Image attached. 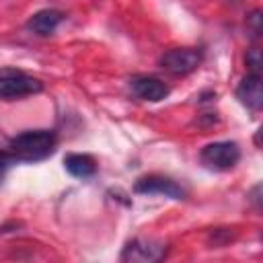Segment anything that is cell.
I'll list each match as a JSON object with an SVG mask.
<instances>
[{"instance_id": "cell-1", "label": "cell", "mask_w": 263, "mask_h": 263, "mask_svg": "<svg viewBox=\"0 0 263 263\" xmlns=\"http://www.w3.org/2000/svg\"><path fill=\"white\" fill-rule=\"evenodd\" d=\"M58 136L53 129H29L8 142V152L16 162H37L53 154Z\"/></svg>"}, {"instance_id": "cell-2", "label": "cell", "mask_w": 263, "mask_h": 263, "mask_svg": "<svg viewBox=\"0 0 263 263\" xmlns=\"http://www.w3.org/2000/svg\"><path fill=\"white\" fill-rule=\"evenodd\" d=\"M43 90V82L21 70H0V101H14L21 97L37 95Z\"/></svg>"}, {"instance_id": "cell-3", "label": "cell", "mask_w": 263, "mask_h": 263, "mask_svg": "<svg viewBox=\"0 0 263 263\" xmlns=\"http://www.w3.org/2000/svg\"><path fill=\"white\" fill-rule=\"evenodd\" d=\"M201 62H203V53L201 49L195 47H175L164 51L158 60L160 68L173 76H187L195 72L201 66Z\"/></svg>"}, {"instance_id": "cell-4", "label": "cell", "mask_w": 263, "mask_h": 263, "mask_svg": "<svg viewBox=\"0 0 263 263\" xmlns=\"http://www.w3.org/2000/svg\"><path fill=\"white\" fill-rule=\"evenodd\" d=\"M201 162L214 171H228L240 160V148L236 142H212L199 152Z\"/></svg>"}, {"instance_id": "cell-5", "label": "cell", "mask_w": 263, "mask_h": 263, "mask_svg": "<svg viewBox=\"0 0 263 263\" xmlns=\"http://www.w3.org/2000/svg\"><path fill=\"white\" fill-rule=\"evenodd\" d=\"M168 253V247L160 240H146V238H134L123 247L121 261H132V263H152L164 259Z\"/></svg>"}, {"instance_id": "cell-6", "label": "cell", "mask_w": 263, "mask_h": 263, "mask_svg": "<svg viewBox=\"0 0 263 263\" xmlns=\"http://www.w3.org/2000/svg\"><path fill=\"white\" fill-rule=\"evenodd\" d=\"M134 191L136 193H160V195H166V197H173V199H185L187 191L173 179L168 177H160V175H148V177H142L136 181L134 185Z\"/></svg>"}, {"instance_id": "cell-7", "label": "cell", "mask_w": 263, "mask_h": 263, "mask_svg": "<svg viewBox=\"0 0 263 263\" xmlns=\"http://www.w3.org/2000/svg\"><path fill=\"white\" fill-rule=\"evenodd\" d=\"M129 88L132 92L142 99V101H150V103H158L162 99L168 97L171 88L166 82H162L156 76H134L129 80Z\"/></svg>"}, {"instance_id": "cell-8", "label": "cell", "mask_w": 263, "mask_h": 263, "mask_svg": "<svg viewBox=\"0 0 263 263\" xmlns=\"http://www.w3.org/2000/svg\"><path fill=\"white\" fill-rule=\"evenodd\" d=\"M236 99L240 101V105H245L251 111H261L263 107V80L259 74H247L238 86H236Z\"/></svg>"}, {"instance_id": "cell-9", "label": "cell", "mask_w": 263, "mask_h": 263, "mask_svg": "<svg viewBox=\"0 0 263 263\" xmlns=\"http://www.w3.org/2000/svg\"><path fill=\"white\" fill-rule=\"evenodd\" d=\"M64 21V12L60 10H53V8H45V10H39L35 12L29 21H27V29L39 37H47L51 35L58 25Z\"/></svg>"}, {"instance_id": "cell-10", "label": "cell", "mask_w": 263, "mask_h": 263, "mask_svg": "<svg viewBox=\"0 0 263 263\" xmlns=\"http://www.w3.org/2000/svg\"><path fill=\"white\" fill-rule=\"evenodd\" d=\"M64 166L72 177L78 179H88L97 173V162L88 154H68L64 158Z\"/></svg>"}, {"instance_id": "cell-11", "label": "cell", "mask_w": 263, "mask_h": 263, "mask_svg": "<svg viewBox=\"0 0 263 263\" xmlns=\"http://www.w3.org/2000/svg\"><path fill=\"white\" fill-rule=\"evenodd\" d=\"M261 21H263V10L261 8H255L249 12L247 16V29L253 37H259L261 35Z\"/></svg>"}, {"instance_id": "cell-12", "label": "cell", "mask_w": 263, "mask_h": 263, "mask_svg": "<svg viewBox=\"0 0 263 263\" xmlns=\"http://www.w3.org/2000/svg\"><path fill=\"white\" fill-rule=\"evenodd\" d=\"M245 62H247V66H249V70L253 74H259V70H261V49L257 45L249 47L247 55H245Z\"/></svg>"}, {"instance_id": "cell-13", "label": "cell", "mask_w": 263, "mask_h": 263, "mask_svg": "<svg viewBox=\"0 0 263 263\" xmlns=\"http://www.w3.org/2000/svg\"><path fill=\"white\" fill-rule=\"evenodd\" d=\"M14 162V158L10 156V152H2L0 150V183H2V177H4V171Z\"/></svg>"}, {"instance_id": "cell-14", "label": "cell", "mask_w": 263, "mask_h": 263, "mask_svg": "<svg viewBox=\"0 0 263 263\" xmlns=\"http://www.w3.org/2000/svg\"><path fill=\"white\" fill-rule=\"evenodd\" d=\"M259 191H261V185H255L253 191H251V201L255 203V208L259 210Z\"/></svg>"}, {"instance_id": "cell-15", "label": "cell", "mask_w": 263, "mask_h": 263, "mask_svg": "<svg viewBox=\"0 0 263 263\" xmlns=\"http://www.w3.org/2000/svg\"><path fill=\"white\" fill-rule=\"evenodd\" d=\"M226 2H228V4H240L242 0H226Z\"/></svg>"}]
</instances>
